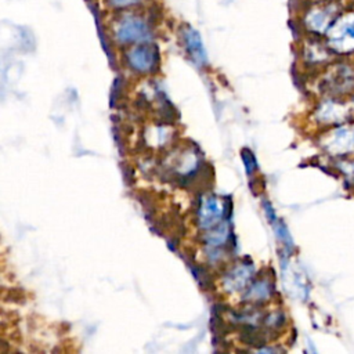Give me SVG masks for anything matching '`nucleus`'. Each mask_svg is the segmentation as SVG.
<instances>
[{
	"instance_id": "nucleus-1",
	"label": "nucleus",
	"mask_w": 354,
	"mask_h": 354,
	"mask_svg": "<svg viewBox=\"0 0 354 354\" xmlns=\"http://www.w3.org/2000/svg\"><path fill=\"white\" fill-rule=\"evenodd\" d=\"M127 64L130 65L131 70H134L139 74H151L156 70L158 62H159V55L158 50L154 46H143L134 47L127 53Z\"/></svg>"
},
{
	"instance_id": "nucleus-2",
	"label": "nucleus",
	"mask_w": 354,
	"mask_h": 354,
	"mask_svg": "<svg viewBox=\"0 0 354 354\" xmlns=\"http://www.w3.org/2000/svg\"><path fill=\"white\" fill-rule=\"evenodd\" d=\"M152 38L151 29L139 18H126L116 29V39L121 43L148 42Z\"/></svg>"
},
{
	"instance_id": "nucleus-3",
	"label": "nucleus",
	"mask_w": 354,
	"mask_h": 354,
	"mask_svg": "<svg viewBox=\"0 0 354 354\" xmlns=\"http://www.w3.org/2000/svg\"><path fill=\"white\" fill-rule=\"evenodd\" d=\"M198 212V226L202 230H209L222 222L224 217V205H220L213 195H208L205 200L200 198Z\"/></svg>"
},
{
	"instance_id": "nucleus-4",
	"label": "nucleus",
	"mask_w": 354,
	"mask_h": 354,
	"mask_svg": "<svg viewBox=\"0 0 354 354\" xmlns=\"http://www.w3.org/2000/svg\"><path fill=\"white\" fill-rule=\"evenodd\" d=\"M254 274L253 264H238L234 269H231L227 274H224L223 285L228 292H239L247 289L248 284L252 281V276Z\"/></svg>"
},
{
	"instance_id": "nucleus-5",
	"label": "nucleus",
	"mask_w": 354,
	"mask_h": 354,
	"mask_svg": "<svg viewBox=\"0 0 354 354\" xmlns=\"http://www.w3.org/2000/svg\"><path fill=\"white\" fill-rule=\"evenodd\" d=\"M183 43H184L185 50L190 55V58L195 62L198 67H203L208 64V57L205 47L202 45V40L198 32L193 29L191 26H185L183 29Z\"/></svg>"
},
{
	"instance_id": "nucleus-6",
	"label": "nucleus",
	"mask_w": 354,
	"mask_h": 354,
	"mask_svg": "<svg viewBox=\"0 0 354 354\" xmlns=\"http://www.w3.org/2000/svg\"><path fill=\"white\" fill-rule=\"evenodd\" d=\"M203 242L208 248H228L232 249V234H231L230 220H222L215 227L209 228L203 234Z\"/></svg>"
},
{
	"instance_id": "nucleus-7",
	"label": "nucleus",
	"mask_w": 354,
	"mask_h": 354,
	"mask_svg": "<svg viewBox=\"0 0 354 354\" xmlns=\"http://www.w3.org/2000/svg\"><path fill=\"white\" fill-rule=\"evenodd\" d=\"M273 293H274V285L271 282H269L267 279H256L253 284L247 288L244 301L249 302L253 306H257L262 302L267 301Z\"/></svg>"
},
{
	"instance_id": "nucleus-8",
	"label": "nucleus",
	"mask_w": 354,
	"mask_h": 354,
	"mask_svg": "<svg viewBox=\"0 0 354 354\" xmlns=\"http://www.w3.org/2000/svg\"><path fill=\"white\" fill-rule=\"evenodd\" d=\"M241 154H242V161H244V165H245L247 173L249 176H252L256 172V169H257V162H256L253 152L249 148H244Z\"/></svg>"
},
{
	"instance_id": "nucleus-9",
	"label": "nucleus",
	"mask_w": 354,
	"mask_h": 354,
	"mask_svg": "<svg viewBox=\"0 0 354 354\" xmlns=\"http://www.w3.org/2000/svg\"><path fill=\"white\" fill-rule=\"evenodd\" d=\"M263 323L266 327H269L271 329H277L279 327H282L285 323V317L281 311L278 313H271L269 316H266L263 318Z\"/></svg>"
},
{
	"instance_id": "nucleus-10",
	"label": "nucleus",
	"mask_w": 354,
	"mask_h": 354,
	"mask_svg": "<svg viewBox=\"0 0 354 354\" xmlns=\"http://www.w3.org/2000/svg\"><path fill=\"white\" fill-rule=\"evenodd\" d=\"M112 4H115V7H126L129 4H134L139 0H111Z\"/></svg>"
}]
</instances>
